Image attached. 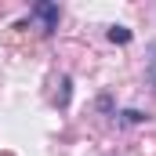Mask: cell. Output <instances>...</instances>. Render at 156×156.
<instances>
[{
  "mask_svg": "<svg viewBox=\"0 0 156 156\" xmlns=\"http://www.w3.org/2000/svg\"><path fill=\"white\" fill-rule=\"evenodd\" d=\"M149 73H153V87H156V47H153V62H149Z\"/></svg>",
  "mask_w": 156,
  "mask_h": 156,
  "instance_id": "277c9868",
  "label": "cell"
},
{
  "mask_svg": "<svg viewBox=\"0 0 156 156\" xmlns=\"http://www.w3.org/2000/svg\"><path fill=\"white\" fill-rule=\"evenodd\" d=\"M29 15L40 18V33H55L58 29V4H33Z\"/></svg>",
  "mask_w": 156,
  "mask_h": 156,
  "instance_id": "6da1fadb",
  "label": "cell"
},
{
  "mask_svg": "<svg viewBox=\"0 0 156 156\" xmlns=\"http://www.w3.org/2000/svg\"><path fill=\"white\" fill-rule=\"evenodd\" d=\"M109 40H113V44H127V40H131V29H127V26H109Z\"/></svg>",
  "mask_w": 156,
  "mask_h": 156,
  "instance_id": "7a4b0ae2",
  "label": "cell"
},
{
  "mask_svg": "<svg viewBox=\"0 0 156 156\" xmlns=\"http://www.w3.org/2000/svg\"><path fill=\"white\" fill-rule=\"evenodd\" d=\"M142 120H145V116H142V113H134V109H127V113H123V123H142Z\"/></svg>",
  "mask_w": 156,
  "mask_h": 156,
  "instance_id": "3957f363",
  "label": "cell"
}]
</instances>
